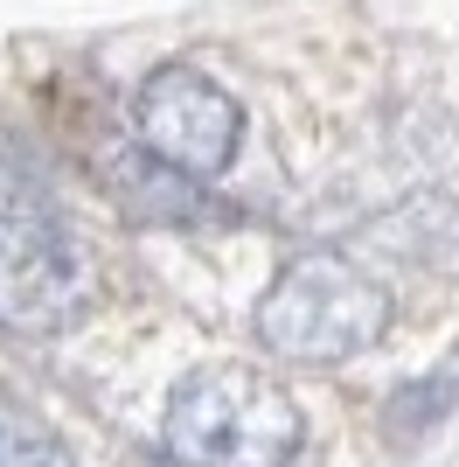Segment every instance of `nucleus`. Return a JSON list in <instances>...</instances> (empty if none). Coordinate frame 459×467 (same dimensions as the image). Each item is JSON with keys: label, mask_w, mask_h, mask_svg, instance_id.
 Masks as SVG:
<instances>
[{"label": "nucleus", "mask_w": 459, "mask_h": 467, "mask_svg": "<svg viewBox=\"0 0 459 467\" xmlns=\"http://www.w3.org/2000/svg\"><path fill=\"white\" fill-rule=\"evenodd\" d=\"M160 440L181 467H286L300 453V405L250 363H209L174 384Z\"/></svg>", "instance_id": "obj_1"}, {"label": "nucleus", "mask_w": 459, "mask_h": 467, "mask_svg": "<svg viewBox=\"0 0 459 467\" xmlns=\"http://www.w3.org/2000/svg\"><path fill=\"white\" fill-rule=\"evenodd\" d=\"M390 328V293L342 252H306L265 286L258 342L286 363H348Z\"/></svg>", "instance_id": "obj_2"}, {"label": "nucleus", "mask_w": 459, "mask_h": 467, "mask_svg": "<svg viewBox=\"0 0 459 467\" xmlns=\"http://www.w3.org/2000/svg\"><path fill=\"white\" fill-rule=\"evenodd\" d=\"M139 140L147 154H160L181 175H223L244 133V112L223 84H209L202 70H160L139 91Z\"/></svg>", "instance_id": "obj_4"}, {"label": "nucleus", "mask_w": 459, "mask_h": 467, "mask_svg": "<svg viewBox=\"0 0 459 467\" xmlns=\"http://www.w3.org/2000/svg\"><path fill=\"white\" fill-rule=\"evenodd\" d=\"M0 467H76V461L49 426H36L28 411H15L0 398Z\"/></svg>", "instance_id": "obj_6"}, {"label": "nucleus", "mask_w": 459, "mask_h": 467, "mask_svg": "<svg viewBox=\"0 0 459 467\" xmlns=\"http://www.w3.org/2000/svg\"><path fill=\"white\" fill-rule=\"evenodd\" d=\"M453 411H459V349L445 356L432 377H418V384H403L397 398H390V432L411 440V432L439 426V419H453Z\"/></svg>", "instance_id": "obj_5"}, {"label": "nucleus", "mask_w": 459, "mask_h": 467, "mask_svg": "<svg viewBox=\"0 0 459 467\" xmlns=\"http://www.w3.org/2000/svg\"><path fill=\"white\" fill-rule=\"evenodd\" d=\"M97 273L84 244L49 216H0V328L63 335L91 307Z\"/></svg>", "instance_id": "obj_3"}]
</instances>
